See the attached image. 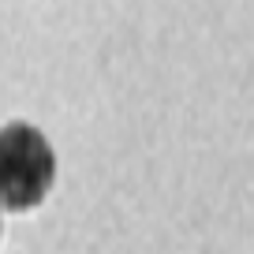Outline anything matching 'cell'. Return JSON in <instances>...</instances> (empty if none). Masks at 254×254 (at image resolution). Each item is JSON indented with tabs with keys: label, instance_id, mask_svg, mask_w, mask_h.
I'll list each match as a JSON object with an SVG mask.
<instances>
[{
	"label": "cell",
	"instance_id": "6da1fadb",
	"mask_svg": "<svg viewBox=\"0 0 254 254\" xmlns=\"http://www.w3.org/2000/svg\"><path fill=\"white\" fill-rule=\"evenodd\" d=\"M56 180V153L34 124H8L0 131V206L11 213L41 206Z\"/></svg>",
	"mask_w": 254,
	"mask_h": 254
}]
</instances>
